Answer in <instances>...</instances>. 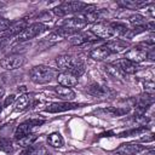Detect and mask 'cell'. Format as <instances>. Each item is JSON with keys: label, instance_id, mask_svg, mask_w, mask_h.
Wrapping results in <instances>:
<instances>
[{"label": "cell", "instance_id": "obj_23", "mask_svg": "<svg viewBox=\"0 0 155 155\" xmlns=\"http://www.w3.org/2000/svg\"><path fill=\"white\" fill-rule=\"evenodd\" d=\"M130 23L133 25V28H143L145 29V24H147V19L144 16L139 15V13H133L128 17ZM147 30V29H145Z\"/></svg>", "mask_w": 155, "mask_h": 155}, {"label": "cell", "instance_id": "obj_33", "mask_svg": "<svg viewBox=\"0 0 155 155\" xmlns=\"http://www.w3.org/2000/svg\"><path fill=\"white\" fill-rule=\"evenodd\" d=\"M15 102V94H11V96H8V97H6V99H5V102H4V107H8L11 103H13Z\"/></svg>", "mask_w": 155, "mask_h": 155}, {"label": "cell", "instance_id": "obj_7", "mask_svg": "<svg viewBox=\"0 0 155 155\" xmlns=\"http://www.w3.org/2000/svg\"><path fill=\"white\" fill-rule=\"evenodd\" d=\"M80 62V59L70 56V54H61L57 57L56 63L59 70L65 71V73H70L73 70V68Z\"/></svg>", "mask_w": 155, "mask_h": 155}, {"label": "cell", "instance_id": "obj_8", "mask_svg": "<svg viewBox=\"0 0 155 155\" xmlns=\"http://www.w3.org/2000/svg\"><path fill=\"white\" fill-rule=\"evenodd\" d=\"M144 150H147L144 145L136 144V143H125V144H121L115 150V153L119 155H137Z\"/></svg>", "mask_w": 155, "mask_h": 155}, {"label": "cell", "instance_id": "obj_14", "mask_svg": "<svg viewBox=\"0 0 155 155\" xmlns=\"http://www.w3.org/2000/svg\"><path fill=\"white\" fill-rule=\"evenodd\" d=\"M116 68H119V70L122 73V74H134L137 71V65L132 62H130L128 59L126 58H121V59H117L116 62L113 63Z\"/></svg>", "mask_w": 155, "mask_h": 155}, {"label": "cell", "instance_id": "obj_34", "mask_svg": "<svg viewBox=\"0 0 155 155\" xmlns=\"http://www.w3.org/2000/svg\"><path fill=\"white\" fill-rule=\"evenodd\" d=\"M145 151H147V150H145ZM145 155H155V151H154L153 149H150L149 151H147V153H145Z\"/></svg>", "mask_w": 155, "mask_h": 155}, {"label": "cell", "instance_id": "obj_11", "mask_svg": "<svg viewBox=\"0 0 155 155\" xmlns=\"http://www.w3.org/2000/svg\"><path fill=\"white\" fill-rule=\"evenodd\" d=\"M126 59H128L130 62L137 64V63H140L143 61L147 59V51L142 47H133V48H130L126 53H125V57Z\"/></svg>", "mask_w": 155, "mask_h": 155}, {"label": "cell", "instance_id": "obj_27", "mask_svg": "<svg viewBox=\"0 0 155 155\" xmlns=\"http://www.w3.org/2000/svg\"><path fill=\"white\" fill-rule=\"evenodd\" d=\"M85 11V17L84 19L86 22H97L99 19V11L93 8V10H84Z\"/></svg>", "mask_w": 155, "mask_h": 155}, {"label": "cell", "instance_id": "obj_18", "mask_svg": "<svg viewBox=\"0 0 155 155\" xmlns=\"http://www.w3.org/2000/svg\"><path fill=\"white\" fill-rule=\"evenodd\" d=\"M111 54V52L103 45V46H98L96 48H92L90 51V57L94 61H103L107 57H109Z\"/></svg>", "mask_w": 155, "mask_h": 155}, {"label": "cell", "instance_id": "obj_28", "mask_svg": "<svg viewBox=\"0 0 155 155\" xmlns=\"http://www.w3.org/2000/svg\"><path fill=\"white\" fill-rule=\"evenodd\" d=\"M104 68H105V71H107V73H108V74H109L111 78H115V79H121V78L124 76V74H122V73L119 70V68H116V67H115L113 63H111V64H107Z\"/></svg>", "mask_w": 155, "mask_h": 155}, {"label": "cell", "instance_id": "obj_24", "mask_svg": "<svg viewBox=\"0 0 155 155\" xmlns=\"http://www.w3.org/2000/svg\"><path fill=\"white\" fill-rule=\"evenodd\" d=\"M47 143H48L51 147H53V148H61V147H63V144H64V139H63V137H62L61 133L53 132V133L48 134V137H47Z\"/></svg>", "mask_w": 155, "mask_h": 155}, {"label": "cell", "instance_id": "obj_13", "mask_svg": "<svg viewBox=\"0 0 155 155\" xmlns=\"http://www.w3.org/2000/svg\"><path fill=\"white\" fill-rule=\"evenodd\" d=\"M27 27H28V22H27L25 18L18 19V21H16V22H13V23L10 24L8 29L5 31V35H7L10 38L11 36H15V35H19Z\"/></svg>", "mask_w": 155, "mask_h": 155}, {"label": "cell", "instance_id": "obj_12", "mask_svg": "<svg viewBox=\"0 0 155 155\" xmlns=\"http://www.w3.org/2000/svg\"><path fill=\"white\" fill-rule=\"evenodd\" d=\"M94 41H98V39L91 33V30L90 31H84V33L75 34L70 39V44L74 45V46L84 45V44H87V42H94Z\"/></svg>", "mask_w": 155, "mask_h": 155}, {"label": "cell", "instance_id": "obj_31", "mask_svg": "<svg viewBox=\"0 0 155 155\" xmlns=\"http://www.w3.org/2000/svg\"><path fill=\"white\" fill-rule=\"evenodd\" d=\"M144 90H145V93L148 94H153L154 93V82L150 80V81H145L144 82Z\"/></svg>", "mask_w": 155, "mask_h": 155}, {"label": "cell", "instance_id": "obj_22", "mask_svg": "<svg viewBox=\"0 0 155 155\" xmlns=\"http://www.w3.org/2000/svg\"><path fill=\"white\" fill-rule=\"evenodd\" d=\"M30 104V96L28 93H23L18 97V99L15 103V110L16 111H23L25 110Z\"/></svg>", "mask_w": 155, "mask_h": 155}, {"label": "cell", "instance_id": "obj_3", "mask_svg": "<svg viewBox=\"0 0 155 155\" xmlns=\"http://www.w3.org/2000/svg\"><path fill=\"white\" fill-rule=\"evenodd\" d=\"M45 30H46V25L42 24L41 22H34L31 24H28V27L18 35V41L31 40L34 38H36L38 35H40L41 33H44Z\"/></svg>", "mask_w": 155, "mask_h": 155}, {"label": "cell", "instance_id": "obj_15", "mask_svg": "<svg viewBox=\"0 0 155 155\" xmlns=\"http://www.w3.org/2000/svg\"><path fill=\"white\" fill-rule=\"evenodd\" d=\"M111 53H120V52H124L126 48H128V42H126L125 40L122 39H114V40H110L108 41L105 45H104Z\"/></svg>", "mask_w": 155, "mask_h": 155}, {"label": "cell", "instance_id": "obj_1", "mask_svg": "<svg viewBox=\"0 0 155 155\" xmlns=\"http://www.w3.org/2000/svg\"><path fill=\"white\" fill-rule=\"evenodd\" d=\"M29 76L34 84L44 85L52 81V79L54 78V70L47 65H35L30 69Z\"/></svg>", "mask_w": 155, "mask_h": 155}, {"label": "cell", "instance_id": "obj_10", "mask_svg": "<svg viewBox=\"0 0 155 155\" xmlns=\"http://www.w3.org/2000/svg\"><path fill=\"white\" fill-rule=\"evenodd\" d=\"M86 25H87V22L82 17H70L68 19H64L63 23H62V27L73 30L75 34H78Z\"/></svg>", "mask_w": 155, "mask_h": 155}, {"label": "cell", "instance_id": "obj_35", "mask_svg": "<svg viewBox=\"0 0 155 155\" xmlns=\"http://www.w3.org/2000/svg\"><path fill=\"white\" fill-rule=\"evenodd\" d=\"M2 96H4V90H2V88H0V98H1Z\"/></svg>", "mask_w": 155, "mask_h": 155}, {"label": "cell", "instance_id": "obj_2", "mask_svg": "<svg viewBox=\"0 0 155 155\" xmlns=\"http://www.w3.org/2000/svg\"><path fill=\"white\" fill-rule=\"evenodd\" d=\"M85 8H86V5L81 1H65V2H62L61 5H58L57 7H54L52 10V12L58 17H63L67 15L81 12Z\"/></svg>", "mask_w": 155, "mask_h": 155}, {"label": "cell", "instance_id": "obj_30", "mask_svg": "<svg viewBox=\"0 0 155 155\" xmlns=\"http://www.w3.org/2000/svg\"><path fill=\"white\" fill-rule=\"evenodd\" d=\"M10 24H11V22L8 19H6L4 17H0V33H5L8 29Z\"/></svg>", "mask_w": 155, "mask_h": 155}, {"label": "cell", "instance_id": "obj_5", "mask_svg": "<svg viewBox=\"0 0 155 155\" xmlns=\"http://www.w3.org/2000/svg\"><path fill=\"white\" fill-rule=\"evenodd\" d=\"M44 122H45V120H42V119H29V120H27V121L19 124V125L17 126L16 131H15V137H16V139H18V138H21V137H23V136H25V134L31 133V131H33L34 127L41 126Z\"/></svg>", "mask_w": 155, "mask_h": 155}, {"label": "cell", "instance_id": "obj_9", "mask_svg": "<svg viewBox=\"0 0 155 155\" xmlns=\"http://www.w3.org/2000/svg\"><path fill=\"white\" fill-rule=\"evenodd\" d=\"M81 107V104L78 103H73V102H61V103H52L48 104L45 108L46 113H62V111H68L71 109H76Z\"/></svg>", "mask_w": 155, "mask_h": 155}, {"label": "cell", "instance_id": "obj_19", "mask_svg": "<svg viewBox=\"0 0 155 155\" xmlns=\"http://www.w3.org/2000/svg\"><path fill=\"white\" fill-rule=\"evenodd\" d=\"M128 108H120V107H109V108H104L98 110L97 113H102L103 115L110 116V117H115V116H122L126 113H128Z\"/></svg>", "mask_w": 155, "mask_h": 155}, {"label": "cell", "instance_id": "obj_29", "mask_svg": "<svg viewBox=\"0 0 155 155\" xmlns=\"http://www.w3.org/2000/svg\"><path fill=\"white\" fill-rule=\"evenodd\" d=\"M145 131V127H139V128H133V130H130V131H125L122 133L119 134V137H130V136H136V134H139L140 132Z\"/></svg>", "mask_w": 155, "mask_h": 155}, {"label": "cell", "instance_id": "obj_32", "mask_svg": "<svg viewBox=\"0 0 155 155\" xmlns=\"http://www.w3.org/2000/svg\"><path fill=\"white\" fill-rule=\"evenodd\" d=\"M8 41H10V36H7V35H1L0 36V50L1 48H4L7 44H8Z\"/></svg>", "mask_w": 155, "mask_h": 155}, {"label": "cell", "instance_id": "obj_26", "mask_svg": "<svg viewBox=\"0 0 155 155\" xmlns=\"http://www.w3.org/2000/svg\"><path fill=\"white\" fill-rule=\"evenodd\" d=\"M119 6L124 7V8H127V10H134V8H139V7H143L147 5L145 1H119L117 2Z\"/></svg>", "mask_w": 155, "mask_h": 155}, {"label": "cell", "instance_id": "obj_17", "mask_svg": "<svg viewBox=\"0 0 155 155\" xmlns=\"http://www.w3.org/2000/svg\"><path fill=\"white\" fill-rule=\"evenodd\" d=\"M53 91L64 102H70L71 99L75 98V92L70 87H64V86H61L59 85V86H54L53 87Z\"/></svg>", "mask_w": 155, "mask_h": 155}, {"label": "cell", "instance_id": "obj_21", "mask_svg": "<svg viewBox=\"0 0 155 155\" xmlns=\"http://www.w3.org/2000/svg\"><path fill=\"white\" fill-rule=\"evenodd\" d=\"M87 92L90 94L94 96V97H99L101 98V97H105L108 94V88L102 86V85H99V84H97V82H94V84H92V85H90L87 87Z\"/></svg>", "mask_w": 155, "mask_h": 155}, {"label": "cell", "instance_id": "obj_25", "mask_svg": "<svg viewBox=\"0 0 155 155\" xmlns=\"http://www.w3.org/2000/svg\"><path fill=\"white\" fill-rule=\"evenodd\" d=\"M36 139H38V136H36V134L29 133V134H25V136L18 138V139H17V143H18V145L22 147V148H28V147L33 145V144L36 142Z\"/></svg>", "mask_w": 155, "mask_h": 155}, {"label": "cell", "instance_id": "obj_20", "mask_svg": "<svg viewBox=\"0 0 155 155\" xmlns=\"http://www.w3.org/2000/svg\"><path fill=\"white\" fill-rule=\"evenodd\" d=\"M22 155H48V150L42 144H33L25 148Z\"/></svg>", "mask_w": 155, "mask_h": 155}, {"label": "cell", "instance_id": "obj_6", "mask_svg": "<svg viewBox=\"0 0 155 155\" xmlns=\"http://www.w3.org/2000/svg\"><path fill=\"white\" fill-rule=\"evenodd\" d=\"M24 63V57L22 54H10L0 61V67L6 70H15L22 67Z\"/></svg>", "mask_w": 155, "mask_h": 155}, {"label": "cell", "instance_id": "obj_16", "mask_svg": "<svg viewBox=\"0 0 155 155\" xmlns=\"http://www.w3.org/2000/svg\"><path fill=\"white\" fill-rule=\"evenodd\" d=\"M57 80H58V84L64 87H73L78 85V81H79L76 76L71 75L70 73H65V71H61L57 75Z\"/></svg>", "mask_w": 155, "mask_h": 155}, {"label": "cell", "instance_id": "obj_4", "mask_svg": "<svg viewBox=\"0 0 155 155\" xmlns=\"http://www.w3.org/2000/svg\"><path fill=\"white\" fill-rule=\"evenodd\" d=\"M91 33L98 39V40H107L115 35L113 27L109 23H94L91 28Z\"/></svg>", "mask_w": 155, "mask_h": 155}]
</instances>
